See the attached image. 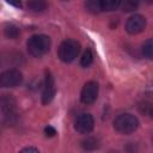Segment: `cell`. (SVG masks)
Here are the masks:
<instances>
[{"mask_svg":"<svg viewBox=\"0 0 153 153\" xmlns=\"http://www.w3.org/2000/svg\"><path fill=\"white\" fill-rule=\"evenodd\" d=\"M51 42L49 36L47 35H33L26 42L27 51L33 57H42L44 56L50 49Z\"/></svg>","mask_w":153,"mask_h":153,"instance_id":"cell-1","label":"cell"},{"mask_svg":"<svg viewBox=\"0 0 153 153\" xmlns=\"http://www.w3.org/2000/svg\"><path fill=\"white\" fill-rule=\"evenodd\" d=\"M114 128L120 134L128 135L139 128V120L131 114H122L115 118Z\"/></svg>","mask_w":153,"mask_h":153,"instance_id":"cell-2","label":"cell"},{"mask_svg":"<svg viewBox=\"0 0 153 153\" xmlns=\"http://www.w3.org/2000/svg\"><path fill=\"white\" fill-rule=\"evenodd\" d=\"M80 53V43L75 39H65L57 48V56L63 62H72Z\"/></svg>","mask_w":153,"mask_h":153,"instance_id":"cell-3","label":"cell"},{"mask_svg":"<svg viewBox=\"0 0 153 153\" xmlns=\"http://www.w3.org/2000/svg\"><path fill=\"white\" fill-rule=\"evenodd\" d=\"M1 112L2 122L5 124H14L17 121L16 100L12 94H4L1 97Z\"/></svg>","mask_w":153,"mask_h":153,"instance_id":"cell-4","label":"cell"},{"mask_svg":"<svg viewBox=\"0 0 153 153\" xmlns=\"http://www.w3.org/2000/svg\"><path fill=\"white\" fill-rule=\"evenodd\" d=\"M23 81V74L19 69L11 68L1 73L0 75V85L2 87H17Z\"/></svg>","mask_w":153,"mask_h":153,"instance_id":"cell-5","label":"cell"},{"mask_svg":"<svg viewBox=\"0 0 153 153\" xmlns=\"http://www.w3.org/2000/svg\"><path fill=\"white\" fill-rule=\"evenodd\" d=\"M98 91H99V86H98V82L96 81H87L82 90H81V93H80V100L81 103L86 104V105H90V104H93L98 97Z\"/></svg>","mask_w":153,"mask_h":153,"instance_id":"cell-6","label":"cell"},{"mask_svg":"<svg viewBox=\"0 0 153 153\" xmlns=\"http://www.w3.org/2000/svg\"><path fill=\"white\" fill-rule=\"evenodd\" d=\"M94 127V120L91 114L82 112L78 115L74 122V129L80 134H88L92 131Z\"/></svg>","mask_w":153,"mask_h":153,"instance_id":"cell-7","label":"cell"},{"mask_svg":"<svg viewBox=\"0 0 153 153\" xmlns=\"http://www.w3.org/2000/svg\"><path fill=\"white\" fill-rule=\"evenodd\" d=\"M55 82H54V78L51 75V73L49 71H45V75H44V82H43V90H42V103L49 104L54 97H55Z\"/></svg>","mask_w":153,"mask_h":153,"instance_id":"cell-8","label":"cell"},{"mask_svg":"<svg viewBox=\"0 0 153 153\" xmlns=\"http://www.w3.org/2000/svg\"><path fill=\"white\" fill-rule=\"evenodd\" d=\"M146 27V18L141 14H133L126 22V31L130 35H136Z\"/></svg>","mask_w":153,"mask_h":153,"instance_id":"cell-9","label":"cell"},{"mask_svg":"<svg viewBox=\"0 0 153 153\" xmlns=\"http://www.w3.org/2000/svg\"><path fill=\"white\" fill-rule=\"evenodd\" d=\"M81 147L85 151H94L99 147V141L94 136H88L81 141Z\"/></svg>","mask_w":153,"mask_h":153,"instance_id":"cell-10","label":"cell"},{"mask_svg":"<svg viewBox=\"0 0 153 153\" xmlns=\"http://www.w3.org/2000/svg\"><path fill=\"white\" fill-rule=\"evenodd\" d=\"M141 53L146 59L153 60V38H148L147 41H145L141 48Z\"/></svg>","mask_w":153,"mask_h":153,"instance_id":"cell-11","label":"cell"},{"mask_svg":"<svg viewBox=\"0 0 153 153\" xmlns=\"http://www.w3.org/2000/svg\"><path fill=\"white\" fill-rule=\"evenodd\" d=\"M102 12L103 11H114L121 6V1L118 0H100Z\"/></svg>","mask_w":153,"mask_h":153,"instance_id":"cell-12","label":"cell"},{"mask_svg":"<svg viewBox=\"0 0 153 153\" xmlns=\"http://www.w3.org/2000/svg\"><path fill=\"white\" fill-rule=\"evenodd\" d=\"M27 8L32 12H42L47 8V2L36 0V1H29L27 2Z\"/></svg>","mask_w":153,"mask_h":153,"instance_id":"cell-13","label":"cell"},{"mask_svg":"<svg viewBox=\"0 0 153 153\" xmlns=\"http://www.w3.org/2000/svg\"><path fill=\"white\" fill-rule=\"evenodd\" d=\"M4 33H5V36H6L7 38L16 39V38L19 36L20 31H19V29H18L16 25L10 24V25H6V27H5V30H4Z\"/></svg>","mask_w":153,"mask_h":153,"instance_id":"cell-14","label":"cell"},{"mask_svg":"<svg viewBox=\"0 0 153 153\" xmlns=\"http://www.w3.org/2000/svg\"><path fill=\"white\" fill-rule=\"evenodd\" d=\"M85 7L87 11L92 13H98L102 12V6H100V0H90L85 2Z\"/></svg>","mask_w":153,"mask_h":153,"instance_id":"cell-15","label":"cell"},{"mask_svg":"<svg viewBox=\"0 0 153 153\" xmlns=\"http://www.w3.org/2000/svg\"><path fill=\"white\" fill-rule=\"evenodd\" d=\"M93 62V54L91 49H86L85 53L82 54L81 59H80V65L82 67H88L91 63Z\"/></svg>","mask_w":153,"mask_h":153,"instance_id":"cell-16","label":"cell"},{"mask_svg":"<svg viewBox=\"0 0 153 153\" xmlns=\"http://www.w3.org/2000/svg\"><path fill=\"white\" fill-rule=\"evenodd\" d=\"M121 6H122L123 11H133V10H135V8L139 6V2L127 0V1H124V2H121Z\"/></svg>","mask_w":153,"mask_h":153,"instance_id":"cell-17","label":"cell"},{"mask_svg":"<svg viewBox=\"0 0 153 153\" xmlns=\"http://www.w3.org/2000/svg\"><path fill=\"white\" fill-rule=\"evenodd\" d=\"M44 134H45L47 136L51 137V136H55V134H56V130H55V128H54V127H51V126H48V127H45V128H44Z\"/></svg>","mask_w":153,"mask_h":153,"instance_id":"cell-18","label":"cell"},{"mask_svg":"<svg viewBox=\"0 0 153 153\" xmlns=\"http://www.w3.org/2000/svg\"><path fill=\"white\" fill-rule=\"evenodd\" d=\"M19 153H39V151L37 148H35V147H25Z\"/></svg>","mask_w":153,"mask_h":153,"instance_id":"cell-19","label":"cell"},{"mask_svg":"<svg viewBox=\"0 0 153 153\" xmlns=\"http://www.w3.org/2000/svg\"><path fill=\"white\" fill-rule=\"evenodd\" d=\"M149 115H151V117L153 118V105H152L151 109H149Z\"/></svg>","mask_w":153,"mask_h":153,"instance_id":"cell-20","label":"cell"},{"mask_svg":"<svg viewBox=\"0 0 153 153\" xmlns=\"http://www.w3.org/2000/svg\"><path fill=\"white\" fill-rule=\"evenodd\" d=\"M152 141H153V136H152Z\"/></svg>","mask_w":153,"mask_h":153,"instance_id":"cell-21","label":"cell"}]
</instances>
